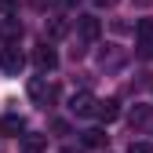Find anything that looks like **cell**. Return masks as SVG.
I'll return each mask as SVG.
<instances>
[{
  "label": "cell",
  "mask_w": 153,
  "mask_h": 153,
  "mask_svg": "<svg viewBox=\"0 0 153 153\" xmlns=\"http://www.w3.org/2000/svg\"><path fill=\"white\" fill-rule=\"evenodd\" d=\"M18 149H22V153H44V149H48V135H36V131H26V135L18 139Z\"/></svg>",
  "instance_id": "cell-6"
},
{
  "label": "cell",
  "mask_w": 153,
  "mask_h": 153,
  "mask_svg": "<svg viewBox=\"0 0 153 153\" xmlns=\"http://www.w3.org/2000/svg\"><path fill=\"white\" fill-rule=\"evenodd\" d=\"M135 36H139V44H153V18H139Z\"/></svg>",
  "instance_id": "cell-12"
},
{
  "label": "cell",
  "mask_w": 153,
  "mask_h": 153,
  "mask_svg": "<svg viewBox=\"0 0 153 153\" xmlns=\"http://www.w3.org/2000/svg\"><path fill=\"white\" fill-rule=\"evenodd\" d=\"M15 0H0V18H15Z\"/></svg>",
  "instance_id": "cell-14"
},
{
  "label": "cell",
  "mask_w": 153,
  "mask_h": 153,
  "mask_svg": "<svg viewBox=\"0 0 153 153\" xmlns=\"http://www.w3.org/2000/svg\"><path fill=\"white\" fill-rule=\"evenodd\" d=\"M95 7H117V0H91Z\"/></svg>",
  "instance_id": "cell-16"
},
{
  "label": "cell",
  "mask_w": 153,
  "mask_h": 153,
  "mask_svg": "<svg viewBox=\"0 0 153 153\" xmlns=\"http://www.w3.org/2000/svg\"><path fill=\"white\" fill-rule=\"evenodd\" d=\"M0 36H4V44H15L18 36H22V22H18V15H15V18H0Z\"/></svg>",
  "instance_id": "cell-7"
},
{
  "label": "cell",
  "mask_w": 153,
  "mask_h": 153,
  "mask_svg": "<svg viewBox=\"0 0 153 153\" xmlns=\"http://www.w3.org/2000/svg\"><path fill=\"white\" fill-rule=\"evenodd\" d=\"M128 153H153V142H131Z\"/></svg>",
  "instance_id": "cell-15"
},
{
  "label": "cell",
  "mask_w": 153,
  "mask_h": 153,
  "mask_svg": "<svg viewBox=\"0 0 153 153\" xmlns=\"http://www.w3.org/2000/svg\"><path fill=\"white\" fill-rule=\"evenodd\" d=\"M22 66H26V55L18 51L15 44H4V48H0V69H4V73L18 76V73H22Z\"/></svg>",
  "instance_id": "cell-2"
},
{
  "label": "cell",
  "mask_w": 153,
  "mask_h": 153,
  "mask_svg": "<svg viewBox=\"0 0 153 153\" xmlns=\"http://www.w3.org/2000/svg\"><path fill=\"white\" fill-rule=\"evenodd\" d=\"M0 131H4V135H11V139H22V135H26V120L15 117V113H7V117L0 120Z\"/></svg>",
  "instance_id": "cell-8"
},
{
  "label": "cell",
  "mask_w": 153,
  "mask_h": 153,
  "mask_svg": "<svg viewBox=\"0 0 153 153\" xmlns=\"http://www.w3.org/2000/svg\"><path fill=\"white\" fill-rule=\"evenodd\" d=\"M59 4H62V7H76V0H59Z\"/></svg>",
  "instance_id": "cell-17"
},
{
  "label": "cell",
  "mask_w": 153,
  "mask_h": 153,
  "mask_svg": "<svg viewBox=\"0 0 153 153\" xmlns=\"http://www.w3.org/2000/svg\"><path fill=\"white\" fill-rule=\"evenodd\" d=\"M106 139H109V135H106L102 128H88L84 135H80V142H84L88 149H102V146H106Z\"/></svg>",
  "instance_id": "cell-11"
},
{
  "label": "cell",
  "mask_w": 153,
  "mask_h": 153,
  "mask_svg": "<svg viewBox=\"0 0 153 153\" xmlns=\"http://www.w3.org/2000/svg\"><path fill=\"white\" fill-rule=\"evenodd\" d=\"M153 120V109H146V106H139L135 113H131V128H142V124H149Z\"/></svg>",
  "instance_id": "cell-13"
},
{
  "label": "cell",
  "mask_w": 153,
  "mask_h": 153,
  "mask_svg": "<svg viewBox=\"0 0 153 153\" xmlns=\"http://www.w3.org/2000/svg\"><path fill=\"white\" fill-rule=\"evenodd\" d=\"M99 33H102V22L95 15H80L76 18V36H80V44H95Z\"/></svg>",
  "instance_id": "cell-4"
},
{
  "label": "cell",
  "mask_w": 153,
  "mask_h": 153,
  "mask_svg": "<svg viewBox=\"0 0 153 153\" xmlns=\"http://www.w3.org/2000/svg\"><path fill=\"white\" fill-rule=\"evenodd\" d=\"M95 117H99L102 124H113V120L120 117V102H117V99H102V102H99V113H95Z\"/></svg>",
  "instance_id": "cell-9"
},
{
  "label": "cell",
  "mask_w": 153,
  "mask_h": 153,
  "mask_svg": "<svg viewBox=\"0 0 153 153\" xmlns=\"http://www.w3.org/2000/svg\"><path fill=\"white\" fill-rule=\"evenodd\" d=\"M44 33L51 36V40H62V36L69 33V22H66L62 15H55V18H48V26H44Z\"/></svg>",
  "instance_id": "cell-10"
},
{
  "label": "cell",
  "mask_w": 153,
  "mask_h": 153,
  "mask_svg": "<svg viewBox=\"0 0 153 153\" xmlns=\"http://www.w3.org/2000/svg\"><path fill=\"white\" fill-rule=\"evenodd\" d=\"M26 91H29V99H33L36 106H51L55 99H59V88H55V84L48 80V76H33Z\"/></svg>",
  "instance_id": "cell-1"
},
{
  "label": "cell",
  "mask_w": 153,
  "mask_h": 153,
  "mask_svg": "<svg viewBox=\"0 0 153 153\" xmlns=\"http://www.w3.org/2000/svg\"><path fill=\"white\" fill-rule=\"evenodd\" d=\"M66 153H76V149H66Z\"/></svg>",
  "instance_id": "cell-18"
},
{
  "label": "cell",
  "mask_w": 153,
  "mask_h": 153,
  "mask_svg": "<svg viewBox=\"0 0 153 153\" xmlns=\"http://www.w3.org/2000/svg\"><path fill=\"white\" fill-rule=\"evenodd\" d=\"M33 66L40 69V73H51L55 66H59V51L48 48V44H36V48H33Z\"/></svg>",
  "instance_id": "cell-5"
},
{
  "label": "cell",
  "mask_w": 153,
  "mask_h": 153,
  "mask_svg": "<svg viewBox=\"0 0 153 153\" xmlns=\"http://www.w3.org/2000/svg\"><path fill=\"white\" fill-rule=\"evenodd\" d=\"M69 113H73V117H95V113H99V99H95L91 91L73 95V99H69Z\"/></svg>",
  "instance_id": "cell-3"
}]
</instances>
